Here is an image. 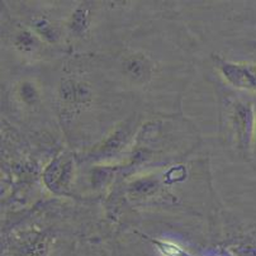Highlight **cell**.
I'll list each match as a JSON object with an SVG mask.
<instances>
[{"mask_svg": "<svg viewBox=\"0 0 256 256\" xmlns=\"http://www.w3.org/2000/svg\"><path fill=\"white\" fill-rule=\"evenodd\" d=\"M255 123L256 108L252 104L244 100L232 103L227 113V136L237 154L245 160L252 155Z\"/></svg>", "mask_w": 256, "mask_h": 256, "instance_id": "obj_1", "label": "cell"}, {"mask_svg": "<svg viewBox=\"0 0 256 256\" xmlns=\"http://www.w3.org/2000/svg\"><path fill=\"white\" fill-rule=\"evenodd\" d=\"M134 134V120H130L114 128L103 141L90 148L84 156V160L96 161V162H108L117 158L124 152L126 148L131 144Z\"/></svg>", "mask_w": 256, "mask_h": 256, "instance_id": "obj_2", "label": "cell"}, {"mask_svg": "<svg viewBox=\"0 0 256 256\" xmlns=\"http://www.w3.org/2000/svg\"><path fill=\"white\" fill-rule=\"evenodd\" d=\"M74 179L75 161L68 154H58L42 172V180L46 188L58 196L71 194Z\"/></svg>", "mask_w": 256, "mask_h": 256, "instance_id": "obj_3", "label": "cell"}, {"mask_svg": "<svg viewBox=\"0 0 256 256\" xmlns=\"http://www.w3.org/2000/svg\"><path fill=\"white\" fill-rule=\"evenodd\" d=\"M218 70L228 84L241 90H248L256 94V64L232 62V61L216 60Z\"/></svg>", "mask_w": 256, "mask_h": 256, "instance_id": "obj_4", "label": "cell"}, {"mask_svg": "<svg viewBox=\"0 0 256 256\" xmlns=\"http://www.w3.org/2000/svg\"><path fill=\"white\" fill-rule=\"evenodd\" d=\"M123 74L136 84H144L151 79L154 72V64L141 52L127 54L122 62Z\"/></svg>", "mask_w": 256, "mask_h": 256, "instance_id": "obj_5", "label": "cell"}, {"mask_svg": "<svg viewBox=\"0 0 256 256\" xmlns=\"http://www.w3.org/2000/svg\"><path fill=\"white\" fill-rule=\"evenodd\" d=\"M60 98L68 108H76L80 106H86L92 100L90 88L84 82L75 80H64L60 86Z\"/></svg>", "mask_w": 256, "mask_h": 256, "instance_id": "obj_6", "label": "cell"}, {"mask_svg": "<svg viewBox=\"0 0 256 256\" xmlns=\"http://www.w3.org/2000/svg\"><path fill=\"white\" fill-rule=\"evenodd\" d=\"M90 23V12L86 6H82L72 13L70 20V30L74 34L82 36L86 32Z\"/></svg>", "mask_w": 256, "mask_h": 256, "instance_id": "obj_7", "label": "cell"}, {"mask_svg": "<svg viewBox=\"0 0 256 256\" xmlns=\"http://www.w3.org/2000/svg\"><path fill=\"white\" fill-rule=\"evenodd\" d=\"M20 99L26 106H34L40 100V92L33 82H24L20 85Z\"/></svg>", "mask_w": 256, "mask_h": 256, "instance_id": "obj_8", "label": "cell"}, {"mask_svg": "<svg viewBox=\"0 0 256 256\" xmlns=\"http://www.w3.org/2000/svg\"><path fill=\"white\" fill-rule=\"evenodd\" d=\"M16 44L18 47V50L24 54H30L33 50L37 48L38 46V41L36 38V36L32 32H28V30H22L20 32V34L16 36Z\"/></svg>", "mask_w": 256, "mask_h": 256, "instance_id": "obj_9", "label": "cell"}, {"mask_svg": "<svg viewBox=\"0 0 256 256\" xmlns=\"http://www.w3.org/2000/svg\"><path fill=\"white\" fill-rule=\"evenodd\" d=\"M34 26V30L37 32V34L41 36L42 38L46 40L48 42H54L58 38V32L54 28V26L46 20H38L33 23Z\"/></svg>", "mask_w": 256, "mask_h": 256, "instance_id": "obj_10", "label": "cell"}, {"mask_svg": "<svg viewBox=\"0 0 256 256\" xmlns=\"http://www.w3.org/2000/svg\"><path fill=\"white\" fill-rule=\"evenodd\" d=\"M252 155L256 156V123H255V134H254V148H252Z\"/></svg>", "mask_w": 256, "mask_h": 256, "instance_id": "obj_11", "label": "cell"}]
</instances>
